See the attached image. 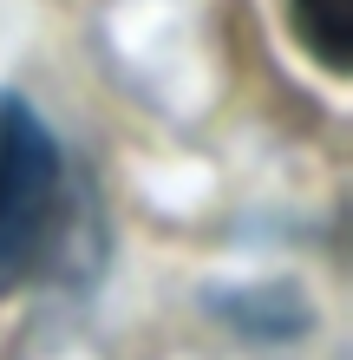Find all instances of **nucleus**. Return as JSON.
<instances>
[{
	"label": "nucleus",
	"mask_w": 353,
	"mask_h": 360,
	"mask_svg": "<svg viewBox=\"0 0 353 360\" xmlns=\"http://www.w3.org/2000/svg\"><path fill=\"white\" fill-rule=\"evenodd\" d=\"M66 229V151L27 98L0 92V295L27 288Z\"/></svg>",
	"instance_id": "1"
},
{
	"label": "nucleus",
	"mask_w": 353,
	"mask_h": 360,
	"mask_svg": "<svg viewBox=\"0 0 353 360\" xmlns=\"http://www.w3.org/2000/svg\"><path fill=\"white\" fill-rule=\"evenodd\" d=\"M281 7H288L301 53L327 79H347L353 72V0H281Z\"/></svg>",
	"instance_id": "2"
},
{
	"label": "nucleus",
	"mask_w": 353,
	"mask_h": 360,
	"mask_svg": "<svg viewBox=\"0 0 353 360\" xmlns=\"http://www.w3.org/2000/svg\"><path fill=\"white\" fill-rule=\"evenodd\" d=\"M242 334H255V341H288L295 328H307V308L295 302L288 288H248L236 302H216Z\"/></svg>",
	"instance_id": "3"
}]
</instances>
